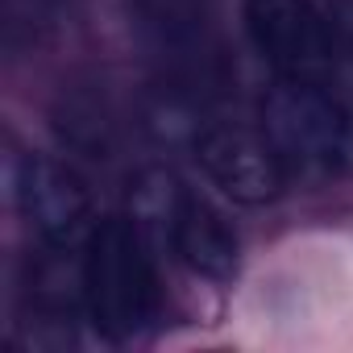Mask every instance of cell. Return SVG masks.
<instances>
[{
  "label": "cell",
  "instance_id": "6da1fadb",
  "mask_svg": "<svg viewBox=\"0 0 353 353\" xmlns=\"http://www.w3.org/2000/svg\"><path fill=\"white\" fill-rule=\"evenodd\" d=\"M83 299L108 341L141 336L158 316V270L137 216H104L83 241Z\"/></svg>",
  "mask_w": 353,
  "mask_h": 353
},
{
  "label": "cell",
  "instance_id": "7a4b0ae2",
  "mask_svg": "<svg viewBox=\"0 0 353 353\" xmlns=\"http://www.w3.org/2000/svg\"><path fill=\"white\" fill-rule=\"evenodd\" d=\"M262 129L287 170L349 174L353 170V108L324 83L279 79L262 96Z\"/></svg>",
  "mask_w": 353,
  "mask_h": 353
},
{
  "label": "cell",
  "instance_id": "3957f363",
  "mask_svg": "<svg viewBox=\"0 0 353 353\" xmlns=\"http://www.w3.org/2000/svg\"><path fill=\"white\" fill-rule=\"evenodd\" d=\"M137 192H145L154 200V212L162 221V233L192 274L212 279V283H229L241 266V241L237 229L229 225V216L204 200L200 192H188L179 179H170L166 170H145Z\"/></svg>",
  "mask_w": 353,
  "mask_h": 353
},
{
  "label": "cell",
  "instance_id": "277c9868",
  "mask_svg": "<svg viewBox=\"0 0 353 353\" xmlns=\"http://www.w3.org/2000/svg\"><path fill=\"white\" fill-rule=\"evenodd\" d=\"M245 34L279 79L324 83L336 67V42L316 0H245Z\"/></svg>",
  "mask_w": 353,
  "mask_h": 353
},
{
  "label": "cell",
  "instance_id": "5b68a950",
  "mask_svg": "<svg viewBox=\"0 0 353 353\" xmlns=\"http://www.w3.org/2000/svg\"><path fill=\"white\" fill-rule=\"evenodd\" d=\"M196 162L208 174V183L221 188V196L245 208L279 200L291 174L270 133L262 125H241V121L204 125L196 133Z\"/></svg>",
  "mask_w": 353,
  "mask_h": 353
},
{
  "label": "cell",
  "instance_id": "8992f818",
  "mask_svg": "<svg viewBox=\"0 0 353 353\" xmlns=\"http://www.w3.org/2000/svg\"><path fill=\"white\" fill-rule=\"evenodd\" d=\"M13 192H17L21 216L46 245L71 250L92 237L96 208H92V192L83 183V174L75 166H67L50 154H26L17 162Z\"/></svg>",
  "mask_w": 353,
  "mask_h": 353
},
{
  "label": "cell",
  "instance_id": "52a82bcc",
  "mask_svg": "<svg viewBox=\"0 0 353 353\" xmlns=\"http://www.w3.org/2000/svg\"><path fill=\"white\" fill-rule=\"evenodd\" d=\"M129 17L154 54L179 67H204L216 54L212 0H129Z\"/></svg>",
  "mask_w": 353,
  "mask_h": 353
}]
</instances>
